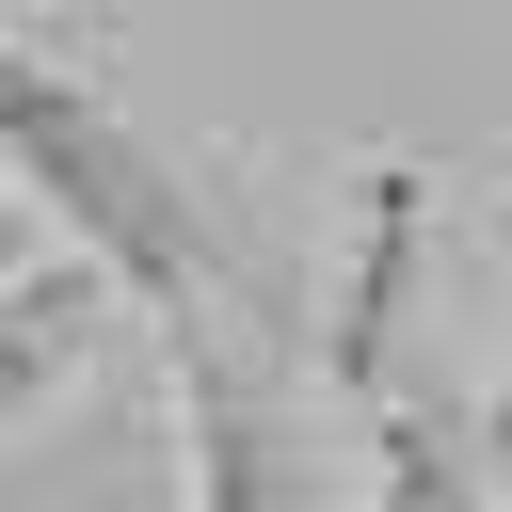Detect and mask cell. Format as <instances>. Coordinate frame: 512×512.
I'll return each mask as SVG.
<instances>
[{
	"label": "cell",
	"instance_id": "cell-1",
	"mask_svg": "<svg viewBox=\"0 0 512 512\" xmlns=\"http://www.w3.org/2000/svg\"><path fill=\"white\" fill-rule=\"evenodd\" d=\"M0 144H16V176L64 208V240L96 256V272H128L144 304H176V320H208V224H192V192L160 176V144L64 64V48H16L0 64Z\"/></svg>",
	"mask_w": 512,
	"mask_h": 512
},
{
	"label": "cell",
	"instance_id": "cell-2",
	"mask_svg": "<svg viewBox=\"0 0 512 512\" xmlns=\"http://www.w3.org/2000/svg\"><path fill=\"white\" fill-rule=\"evenodd\" d=\"M176 384H192V496H208V512H304V496H288V448L256 432V384L224 368L208 320H176Z\"/></svg>",
	"mask_w": 512,
	"mask_h": 512
},
{
	"label": "cell",
	"instance_id": "cell-3",
	"mask_svg": "<svg viewBox=\"0 0 512 512\" xmlns=\"http://www.w3.org/2000/svg\"><path fill=\"white\" fill-rule=\"evenodd\" d=\"M368 512H464V464L400 432V448H384V480H368Z\"/></svg>",
	"mask_w": 512,
	"mask_h": 512
},
{
	"label": "cell",
	"instance_id": "cell-4",
	"mask_svg": "<svg viewBox=\"0 0 512 512\" xmlns=\"http://www.w3.org/2000/svg\"><path fill=\"white\" fill-rule=\"evenodd\" d=\"M480 464H496V480H512V368H496V384H480Z\"/></svg>",
	"mask_w": 512,
	"mask_h": 512
}]
</instances>
